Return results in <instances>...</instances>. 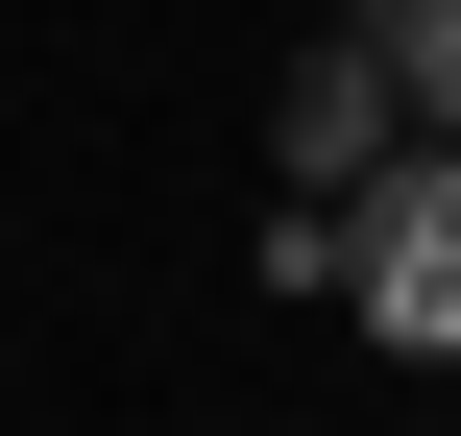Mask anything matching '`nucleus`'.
<instances>
[{
	"instance_id": "1",
	"label": "nucleus",
	"mask_w": 461,
	"mask_h": 436,
	"mask_svg": "<svg viewBox=\"0 0 461 436\" xmlns=\"http://www.w3.org/2000/svg\"><path fill=\"white\" fill-rule=\"evenodd\" d=\"M340 291H365V340H438L461 364V146H413V170L340 194Z\"/></svg>"
},
{
	"instance_id": "2",
	"label": "nucleus",
	"mask_w": 461,
	"mask_h": 436,
	"mask_svg": "<svg viewBox=\"0 0 461 436\" xmlns=\"http://www.w3.org/2000/svg\"><path fill=\"white\" fill-rule=\"evenodd\" d=\"M389 97H413V73H389V49L340 24V49L292 73V170H316V194H340V170H389Z\"/></svg>"
},
{
	"instance_id": "3",
	"label": "nucleus",
	"mask_w": 461,
	"mask_h": 436,
	"mask_svg": "<svg viewBox=\"0 0 461 436\" xmlns=\"http://www.w3.org/2000/svg\"><path fill=\"white\" fill-rule=\"evenodd\" d=\"M413 97H438V121H461V24H438V49H413Z\"/></svg>"
}]
</instances>
